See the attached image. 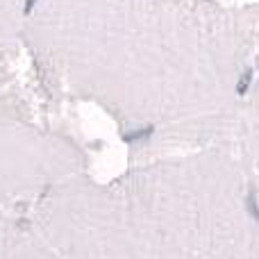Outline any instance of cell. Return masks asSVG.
Here are the masks:
<instances>
[{"instance_id":"6da1fadb","label":"cell","mask_w":259,"mask_h":259,"mask_svg":"<svg viewBox=\"0 0 259 259\" xmlns=\"http://www.w3.org/2000/svg\"><path fill=\"white\" fill-rule=\"evenodd\" d=\"M237 175L216 146L100 184L80 175L0 219V259H250L259 200Z\"/></svg>"},{"instance_id":"7a4b0ae2","label":"cell","mask_w":259,"mask_h":259,"mask_svg":"<svg viewBox=\"0 0 259 259\" xmlns=\"http://www.w3.org/2000/svg\"><path fill=\"white\" fill-rule=\"evenodd\" d=\"M80 173H84V152L71 141L0 118V200H34Z\"/></svg>"},{"instance_id":"3957f363","label":"cell","mask_w":259,"mask_h":259,"mask_svg":"<svg viewBox=\"0 0 259 259\" xmlns=\"http://www.w3.org/2000/svg\"><path fill=\"white\" fill-rule=\"evenodd\" d=\"M34 3H36V0H25V7H23V12L30 14L32 9H34Z\"/></svg>"}]
</instances>
